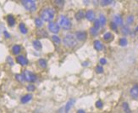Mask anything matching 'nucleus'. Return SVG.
Instances as JSON below:
<instances>
[{
	"label": "nucleus",
	"instance_id": "f257e3e1",
	"mask_svg": "<svg viewBox=\"0 0 138 113\" xmlns=\"http://www.w3.org/2000/svg\"><path fill=\"white\" fill-rule=\"evenodd\" d=\"M54 10L52 8H46V9H42L41 12V19L43 21H47V22H51L54 18Z\"/></svg>",
	"mask_w": 138,
	"mask_h": 113
},
{
	"label": "nucleus",
	"instance_id": "f03ea898",
	"mask_svg": "<svg viewBox=\"0 0 138 113\" xmlns=\"http://www.w3.org/2000/svg\"><path fill=\"white\" fill-rule=\"evenodd\" d=\"M64 43L69 48H73L77 44V41H76V36L72 34H67L65 37H64Z\"/></svg>",
	"mask_w": 138,
	"mask_h": 113
},
{
	"label": "nucleus",
	"instance_id": "7ed1b4c3",
	"mask_svg": "<svg viewBox=\"0 0 138 113\" xmlns=\"http://www.w3.org/2000/svg\"><path fill=\"white\" fill-rule=\"evenodd\" d=\"M59 25L64 30H70L72 27V24L70 22V19L65 15H61L60 16L59 21Z\"/></svg>",
	"mask_w": 138,
	"mask_h": 113
},
{
	"label": "nucleus",
	"instance_id": "20e7f679",
	"mask_svg": "<svg viewBox=\"0 0 138 113\" xmlns=\"http://www.w3.org/2000/svg\"><path fill=\"white\" fill-rule=\"evenodd\" d=\"M22 5L24 6L26 10L31 12H33L37 9V4L34 0H23Z\"/></svg>",
	"mask_w": 138,
	"mask_h": 113
},
{
	"label": "nucleus",
	"instance_id": "39448f33",
	"mask_svg": "<svg viewBox=\"0 0 138 113\" xmlns=\"http://www.w3.org/2000/svg\"><path fill=\"white\" fill-rule=\"evenodd\" d=\"M75 102H76V100H75V99H70V100H69L68 102L65 104V106L61 107L59 110L58 111V113H69L70 109L74 106Z\"/></svg>",
	"mask_w": 138,
	"mask_h": 113
},
{
	"label": "nucleus",
	"instance_id": "423d86ee",
	"mask_svg": "<svg viewBox=\"0 0 138 113\" xmlns=\"http://www.w3.org/2000/svg\"><path fill=\"white\" fill-rule=\"evenodd\" d=\"M22 75H23V77H24L25 80L29 83H34L35 81L37 80V76L30 71H27V70L24 71Z\"/></svg>",
	"mask_w": 138,
	"mask_h": 113
},
{
	"label": "nucleus",
	"instance_id": "0eeeda50",
	"mask_svg": "<svg viewBox=\"0 0 138 113\" xmlns=\"http://www.w3.org/2000/svg\"><path fill=\"white\" fill-rule=\"evenodd\" d=\"M48 29L50 31L54 33H58L60 30V27L58 23H55V22H50L48 24Z\"/></svg>",
	"mask_w": 138,
	"mask_h": 113
},
{
	"label": "nucleus",
	"instance_id": "6e6552de",
	"mask_svg": "<svg viewBox=\"0 0 138 113\" xmlns=\"http://www.w3.org/2000/svg\"><path fill=\"white\" fill-rule=\"evenodd\" d=\"M130 94H131L132 99L137 100L138 98V85L137 84H135L131 88V90H130Z\"/></svg>",
	"mask_w": 138,
	"mask_h": 113
},
{
	"label": "nucleus",
	"instance_id": "1a4fd4ad",
	"mask_svg": "<svg viewBox=\"0 0 138 113\" xmlns=\"http://www.w3.org/2000/svg\"><path fill=\"white\" fill-rule=\"evenodd\" d=\"M76 37L79 41H84L86 38V32L85 31H78L76 32Z\"/></svg>",
	"mask_w": 138,
	"mask_h": 113
},
{
	"label": "nucleus",
	"instance_id": "9d476101",
	"mask_svg": "<svg viewBox=\"0 0 138 113\" xmlns=\"http://www.w3.org/2000/svg\"><path fill=\"white\" fill-rule=\"evenodd\" d=\"M17 63L21 65H28V59H27L24 55H19L16 57Z\"/></svg>",
	"mask_w": 138,
	"mask_h": 113
},
{
	"label": "nucleus",
	"instance_id": "9b49d317",
	"mask_svg": "<svg viewBox=\"0 0 138 113\" xmlns=\"http://www.w3.org/2000/svg\"><path fill=\"white\" fill-rule=\"evenodd\" d=\"M85 17H86V19L88 20V21H94V20H95V13H94L92 10H88V11H86V16H85Z\"/></svg>",
	"mask_w": 138,
	"mask_h": 113
},
{
	"label": "nucleus",
	"instance_id": "f8f14e48",
	"mask_svg": "<svg viewBox=\"0 0 138 113\" xmlns=\"http://www.w3.org/2000/svg\"><path fill=\"white\" fill-rule=\"evenodd\" d=\"M114 22L117 26H122L123 25V19L119 15H115L114 16Z\"/></svg>",
	"mask_w": 138,
	"mask_h": 113
},
{
	"label": "nucleus",
	"instance_id": "ddd939ff",
	"mask_svg": "<svg viewBox=\"0 0 138 113\" xmlns=\"http://www.w3.org/2000/svg\"><path fill=\"white\" fill-rule=\"evenodd\" d=\"M93 45H94L95 49L96 50H98V51H101V50H102V49H103V45H102V43L99 40L94 41Z\"/></svg>",
	"mask_w": 138,
	"mask_h": 113
},
{
	"label": "nucleus",
	"instance_id": "4468645a",
	"mask_svg": "<svg viewBox=\"0 0 138 113\" xmlns=\"http://www.w3.org/2000/svg\"><path fill=\"white\" fill-rule=\"evenodd\" d=\"M31 99H32V95L31 94H25L21 98L20 101L22 104H26V103H28L30 100H31Z\"/></svg>",
	"mask_w": 138,
	"mask_h": 113
},
{
	"label": "nucleus",
	"instance_id": "2eb2a0df",
	"mask_svg": "<svg viewBox=\"0 0 138 113\" xmlns=\"http://www.w3.org/2000/svg\"><path fill=\"white\" fill-rule=\"evenodd\" d=\"M7 21H8V24H9V27H14V26H15V17H14L13 15H8Z\"/></svg>",
	"mask_w": 138,
	"mask_h": 113
},
{
	"label": "nucleus",
	"instance_id": "dca6fc26",
	"mask_svg": "<svg viewBox=\"0 0 138 113\" xmlns=\"http://www.w3.org/2000/svg\"><path fill=\"white\" fill-rule=\"evenodd\" d=\"M32 45H33V47H34V49H37V50H41L42 48V43H41V42L39 40H34L32 43Z\"/></svg>",
	"mask_w": 138,
	"mask_h": 113
},
{
	"label": "nucleus",
	"instance_id": "f3484780",
	"mask_svg": "<svg viewBox=\"0 0 138 113\" xmlns=\"http://www.w3.org/2000/svg\"><path fill=\"white\" fill-rule=\"evenodd\" d=\"M20 51H21V48L20 45H17V44H15V45H14L13 48H12V52L13 54L15 55H18L20 53Z\"/></svg>",
	"mask_w": 138,
	"mask_h": 113
},
{
	"label": "nucleus",
	"instance_id": "a211bd4d",
	"mask_svg": "<svg viewBox=\"0 0 138 113\" xmlns=\"http://www.w3.org/2000/svg\"><path fill=\"white\" fill-rule=\"evenodd\" d=\"M85 16H86V14L84 13L83 10H79L77 13L76 14V19L77 20V21H80V20L83 19Z\"/></svg>",
	"mask_w": 138,
	"mask_h": 113
},
{
	"label": "nucleus",
	"instance_id": "6ab92c4d",
	"mask_svg": "<svg viewBox=\"0 0 138 113\" xmlns=\"http://www.w3.org/2000/svg\"><path fill=\"white\" fill-rule=\"evenodd\" d=\"M19 28H20V32L22 33V34H26L27 33V29L26 27H25V24L24 23H20L19 25Z\"/></svg>",
	"mask_w": 138,
	"mask_h": 113
},
{
	"label": "nucleus",
	"instance_id": "aec40b11",
	"mask_svg": "<svg viewBox=\"0 0 138 113\" xmlns=\"http://www.w3.org/2000/svg\"><path fill=\"white\" fill-rule=\"evenodd\" d=\"M38 64L42 68H46L47 67V61L44 59H38Z\"/></svg>",
	"mask_w": 138,
	"mask_h": 113
},
{
	"label": "nucleus",
	"instance_id": "412c9836",
	"mask_svg": "<svg viewBox=\"0 0 138 113\" xmlns=\"http://www.w3.org/2000/svg\"><path fill=\"white\" fill-rule=\"evenodd\" d=\"M112 38H113V36H112L111 32H106V33H104L103 39L105 41H109V40H111Z\"/></svg>",
	"mask_w": 138,
	"mask_h": 113
},
{
	"label": "nucleus",
	"instance_id": "4be33fe9",
	"mask_svg": "<svg viewBox=\"0 0 138 113\" xmlns=\"http://www.w3.org/2000/svg\"><path fill=\"white\" fill-rule=\"evenodd\" d=\"M35 24H36L37 27H41L43 25V21L40 18H36L35 19Z\"/></svg>",
	"mask_w": 138,
	"mask_h": 113
},
{
	"label": "nucleus",
	"instance_id": "5701e85b",
	"mask_svg": "<svg viewBox=\"0 0 138 113\" xmlns=\"http://www.w3.org/2000/svg\"><path fill=\"white\" fill-rule=\"evenodd\" d=\"M37 35L41 37H48V33H47L44 30H39V31H37Z\"/></svg>",
	"mask_w": 138,
	"mask_h": 113
},
{
	"label": "nucleus",
	"instance_id": "b1692460",
	"mask_svg": "<svg viewBox=\"0 0 138 113\" xmlns=\"http://www.w3.org/2000/svg\"><path fill=\"white\" fill-rule=\"evenodd\" d=\"M119 45L120 46H122V47H125L127 45V43H128V41H127V39L125 38V37H122V38H120L119 39Z\"/></svg>",
	"mask_w": 138,
	"mask_h": 113
},
{
	"label": "nucleus",
	"instance_id": "393cba45",
	"mask_svg": "<svg viewBox=\"0 0 138 113\" xmlns=\"http://www.w3.org/2000/svg\"><path fill=\"white\" fill-rule=\"evenodd\" d=\"M98 21H99L100 24H101V26H104L106 24V17L104 16L103 15H101L99 16V19H98Z\"/></svg>",
	"mask_w": 138,
	"mask_h": 113
},
{
	"label": "nucleus",
	"instance_id": "a878e982",
	"mask_svg": "<svg viewBox=\"0 0 138 113\" xmlns=\"http://www.w3.org/2000/svg\"><path fill=\"white\" fill-rule=\"evenodd\" d=\"M52 40L54 41V43H55L56 44H59L60 43V38L59 37V36H57V35H54V36H52Z\"/></svg>",
	"mask_w": 138,
	"mask_h": 113
},
{
	"label": "nucleus",
	"instance_id": "bb28decb",
	"mask_svg": "<svg viewBox=\"0 0 138 113\" xmlns=\"http://www.w3.org/2000/svg\"><path fill=\"white\" fill-rule=\"evenodd\" d=\"M121 31H122V33H123L124 35H128L130 33V29H129V27H128L125 26V27H122Z\"/></svg>",
	"mask_w": 138,
	"mask_h": 113
},
{
	"label": "nucleus",
	"instance_id": "cd10ccee",
	"mask_svg": "<svg viewBox=\"0 0 138 113\" xmlns=\"http://www.w3.org/2000/svg\"><path fill=\"white\" fill-rule=\"evenodd\" d=\"M15 78H16V80L19 81L20 83H23L25 81L24 77H23V75H21V74H16L15 75Z\"/></svg>",
	"mask_w": 138,
	"mask_h": 113
},
{
	"label": "nucleus",
	"instance_id": "c85d7f7f",
	"mask_svg": "<svg viewBox=\"0 0 138 113\" xmlns=\"http://www.w3.org/2000/svg\"><path fill=\"white\" fill-rule=\"evenodd\" d=\"M112 3H113V1H111V0H102V1L100 2L101 5H102V6L109 5V4H111Z\"/></svg>",
	"mask_w": 138,
	"mask_h": 113
},
{
	"label": "nucleus",
	"instance_id": "c756f323",
	"mask_svg": "<svg viewBox=\"0 0 138 113\" xmlns=\"http://www.w3.org/2000/svg\"><path fill=\"white\" fill-rule=\"evenodd\" d=\"M90 32H91V34H92V36H96L97 34H98V30H97L95 27H92V28L90 29Z\"/></svg>",
	"mask_w": 138,
	"mask_h": 113
},
{
	"label": "nucleus",
	"instance_id": "7c9ffc66",
	"mask_svg": "<svg viewBox=\"0 0 138 113\" xmlns=\"http://www.w3.org/2000/svg\"><path fill=\"white\" fill-rule=\"evenodd\" d=\"M123 109L126 112H130L131 111H130V107H129V105L127 104L126 102L123 103Z\"/></svg>",
	"mask_w": 138,
	"mask_h": 113
},
{
	"label": "nucleus",
	"instance_id": "2f4dec72",
	"mask_svg": "<svg viewBox=\"0 0 138 113\" xmlns=\"http://www.w3.org/2000/svg\"><path fill=\"white\" fill-rule=\"evenodd\" d=\"M102 106H103V104H102V100H98L96 102V107L98 109H101L102 108Z\"/></svg>",
	"mask_w": 138,
	"mask_h": 113
},
{
	"label": "nucleus",
	"instance_id": "473e14b6",
	"mask_svg": "<svg viewBox=\"0 0 138 113\" xmlns=\"http://www.w3.org/2000/svg\"><path fill=\"white\" fill-rule=\"evenodd\" d=\"M100 27H101V24H100L99 21H98V20H95V21H94V27H95L97 30H98Z\"/></svg>",
	"mask_w": 138,
	"mask_h": 113
},
{
	"label": "nucleus",
	"instance_id": "72a5a7b5",
	"mask_svg": "<svg viewBox=\"0 0 138 113\" xmlns=\"http://www.w3.org/2000/svg\"><path fill=\"white\" fill-rule=\"evenodd\" d=\"M96 71L97 73H102L103 72V68H102V65H98L96 67Z\"/></svg>",
	"mask_w": 138,
	"mask_h": 113
},
{
	"label": "nucleus",
	"instance_id": "f704fd0d",
	"mask_svg": "<svg viewBox=\"0 0 138 113\" xmlns=\"http://www.w3.org/2000/svg\"><path fill=\"white\" fill-rule=\"evenodd\" d=\"M26 89L28 91H34L35 89H36V87H35V85H33V84H30L26 87Z\"/></svg>",
	"mask_w": 138,
	"mask_h": 113
},
{
	"label": "nucleus",
	"instance_id": "c9c22d12",
	"mask_svg": "<svg viewBox=\"0 0 138 113\" xmlns=\"http://www.w3.org/2000/svg\"><path fill=\"white\" fill-rule=\"evenodd\" d=\"M134 21V17L133 15H130V16H128L127 18V23L128 24H132Z\"/></svg>",
	"mask_w": 138,
	"mask_h": 113
},
{
	"label": "nucleus",
	"instance_id": "e433bc0d",
	"mask_svg": "<svg viewBox=\"0 0 138 113\" xmlns=\"http://www.w3.org/2000/svg\"><path fill=\"white\" fill-rule=\"evenodd\" d=\"M110 27H111L112 29L114 30V31H117V25H116L115 23L114 22H111V24H110Z\"/></svg>",
	"mask_w": 138,
	"mask_h": 113
},
{
	"label": "nucleus",
	"instance_id": "4c0bfd02",
	"mask_svg": "<svg viewBox=\"0 0 138 113\" xmlns=\"http://www.w3.org/2000/svg\"><path fill=\"white\" fill-rule=\"evenodd\" d=\"M54 2H55V3H56L58 6H59V7L64 4V1H63V0H59V1H54Z\"/></svg>",
	"mask_w": 138,
	"mask_h": 113
},
{
	"label": "nucleus",
	"instance_id": "58836bf2",
	"mask_svg": "<svg viewBox=\"0 0 138 113\" xmlns=\"http://www.w3.org/2000/svg\"><path fill=\"white\" fill-rule=\"evenodd\" d=\"M99 62H100V64L101 65H105L106 63H107V59H104V58H102V59H100Z\"/></svg>",
	"mask_w": 138,
	"mask_h": 113
},
{
	"label": "nucleus",
	"instance_id": "ea45409f",
	"mask_svg": "<svg viewBox=\"0 0 138 113\" xmlns=\"http://www.w3.org/2000/svg\"><path fill=\"white\" fill-rule=\"evenodd\" d=\"M3 34H4L6 38H9V37H10V34H9V33L7 31H3Z\"/></svg>",
	"mask_w": 138,
	"mask_h": 113
},
{
	"label": "nucleus",
	"instance_id": "a19ab883",
	"mask_svg": "<svg viewBox=\"0 0 138 113\" xmlns=\"http://www.w3.org/2000/svg\"><path fill=\"white\" fill-rule=\"evenodd\" d=\"M7 60L8 61H9V64H10L11 65H14V62H13V60H12V59H11L10 58V57H8V58H7Z\"/></svg>",
	"mask_w": 138,
	"mask_h": 113
},
{
	"label": "nucleus",
	"instance_id": "79ce46f5",
	"mask_svg": "<svg viewBox=\"0 0 138 113\" xmlns=\"http://www.w3.org/2000/svg\"><path fill=\"white\" fill-rule=\"evenodd\" d=\"M77 113H86V112H85L84 110H81V109H80V110H79V111H78Z\"/></svg>",
	"mask_w": 138,
	"mask_h": 113
},
{
	"label": "nucleus",
	"instance_id": "37998d69",
	"mask_svg": "<svg viewBox=\"0 0 138 113\" xmlns=\"http://www.w3.org/2000/svg\"><path fill=\"white\" fill-rule=\"evenodd\" d=\"M89 65V64H88L87 61H85V62H83V64H82V65H84V66H85V65L86 66V65Z\"/></svg>",
	"mask_w": 138,
	"mask_h": 113
},
{
	"label": "nucleus",
	"instance_id": "c03bdc74",
	"mask_svg": "<svg viewBox=\"0 0 138 113\" xmlns=\"http://www.w3.org/2000/svg\"><path fill=\"white\" fill-rule=\"evenodd\" d=\"M0 34H1V27H0Z\"/></svg>",
	"mask_w": 138,
	"mask_h": 113
},
{
	"label": "nucleus",
	"instance_id": "a18cd8bd",
	"mask_svg": "<svg viewBox=\"0 0 138 113\" xmlns=\"http://www.w3.org/2000/svg\"><path fill=\"white\" fill-rule=\"evenodd\" d=\"M137 31H138V27H137Z\"/></svg>",
	"mask_w": 138,
	"mask_h": 113
}]
</instances>
